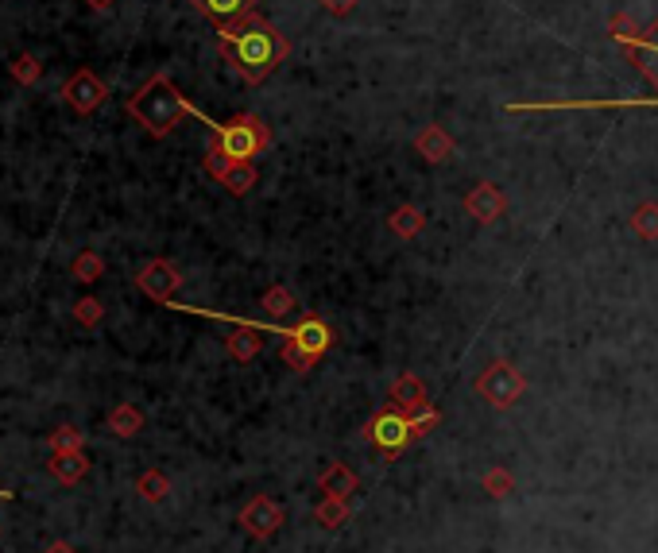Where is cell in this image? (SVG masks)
<instances>
[{
	"mask_svg": "<svg viewBox=\"0 0 658 553\" xmlns=\"http://www.w3.org/2000/svg\"><path fill=\"white\" fill-rule=\"evenodd\" d=\"M217 47H221L225 59L233 62V70L248 86L268 82L271 74L279 70V62H287V55H291L287 35L275 28L271 20H264L260 12H248V16H240L233 24H221L217 28Z\"/></svg>",
	"mask_w": 658,
	"mask_h": 553,
	"instance_id": "6da1fadb",
	"label": "cell"
},
{
	"mask_svg": "<svg viewBox=\"0 0 658 553\" xmlns=\"http://www.w3.org/2000/svg\"><path fill=\"white\" fill-rule=\"evenodd\" d=\"M124 109H128V117H136V124L155 136V140H163V136H171L175 128H179V120L186 113H194V117H202L194 105H186L182 101V93L175 89V82L167 78V74H155L148 78L144 86L136 89L128 101H124ZM206 124H213L210 117H202Z\"/></svg>",
	"mask_w": 658,
	"mask_h": 553,
	"instance_id": "7a4b0ae2",
	"label": "cell"
},
{
	"mask_svg": "<svg viewBox=\"0 0 658 553\" xmlns=\"http://www.w3.org/2000/svg\"><path fill=\"white\" fill-rule=\"evenodd\" d=\"M271 147V128L256 113H240L225 124H210V144L206 151L225 155L229 163H252Z\"/></svg>",
	"mask_w": 658,
	"mask_h": 553,
	"instance_id": "3957f363",
	"label": "cell"
},
{
	"mask_svg": "<svg viewBox=\"0 0 658 553\" xmlns=\"http://www.w3.org/2000/svg\"><path fill=\"white\" fill-rule=\"evenodd\" d=\"M283 337H287V341H283L279 356H283V364L295 368V372H310V368L333 349V329L318 318H299L291 329H283Z\"/></svg>",
	"mask_w": 658,
	"mask_h": 553,
	"instance_id": "277c9868",
	"label": "cell"
},
{
	"mask_svg": "<svg viewBox=\"0 0 658 553\" xmlns=\"http://www.w3.org/2000/svg\"><path fill=\"white\" fill-rule=\"evenodd\" d=\"M477 395L488 403V407L496 410H508L515 407L519 399H523V391H527V376L511 364V360H492L484 372L477 376Z\"/></svg>",
	"mask_w": 658,
	"mask_h": 553,
	"instance_id": "5b68a950",
	"label": "cell"
},
{
	"mask_svg": "<svg viewBox=\"0 0 658 553\" xmlns=\"http://www.w3.org/2000/svg\"><path fill=\"white\" fill-rule=\"evenodd\" d=\"M368 445L380 453V457H399L407 445H411V418L403 414V410H380V414H372V422H368Z\"/></svg>",
	"mask_w": 658,
	"mask_h": 553,
	"instance_id": "8992f818",
	"label": "cell"
},
{
	"mask_svg": "<svg viewBox=\"0 0 658 553\" xmlns=\"http://www.w3.org/2000/svg\"><path fill=\"white\" fill-rule=\"evenodd\" d=\"M237 523H240V530H244L248 538H256V542H271V538L283 530V523H287V511H283L271 495H252V499L240 507Z\"/></svg>",
	"mask_w": 658,
	"mask_h": 553,
	"instance_id": "52a82bcc",
	"label": "cell"
},
{
	"mask_svg": "<svg viewBox=\"0 0 658 553\" xmlns=\"http://www.w3.org/2000/svg\"><path fill=\"white\" fill-rule=\"evenodd\" d=\"M136 287L148 294L151 302L171 306L175 294L182 291V271L171 260H148L140 267V275H136Z\"/></svg>",
	"mask_w": 658,
	"mask_h": 553,
	"instance_id": "ba28073f",
	"label": "cell"
},
{
	"mask_svg": "<svg viewBox=\"0 0 658 553\" xmlns=\"http://www.w3.org/2000/svg\"><path fill=\"white\" fill-rule=\"evenodd\" d=\"M105 97H109V89H105V82H101L93 70H78V74L62 86V101H66L74 113H82V117H90L93 109H101Z\"/></svg>",
	"mask_w": 658,
	"mask_h": 553,
	"instance_id": "9c48e42d",
	"label": "cell"
},
{
	"mask_svg": "<svg viewBox=\"0 0 658 553\" xmlns=\"http://www.w3.org/2000/svg\"><path fill=\"white\" fill-rule=\"evenodd\" d=\"M558 109H658V97H631V101H515L508 113H558Z\"/></svg>",
	"mask_w": 658,
	"mask_h": 553,
	"instance_id": "30bf717a",
	"label": "cell"
},
{
	"mask_svg": "<svg viewBox=\"0 0 658 553\" xmlns=\"http://www.w3.org/2000/svg\"><path fill=\"white\" fill-rule=\"evenodd\" d=\"M465 213L477 221V225H496L504 213H508V198L496 182H477L469 194H465Z\"/></svg>",
	"mask_w": 658,
	"mask_h": 553,
	"instance_id": "8fae6325",
	"label": "cell"
},
{
	"mask_svg": "<svg viewBox=\"0 0 658 553\" xmlns=\"http://www.w3.org/2000/svg\"><path fill=\"white\" fill-rule=\"evenodd\" d=\"M624 55H628L631 66H635V70H639V74H643V78L658 89V20L643 31L631 47H624Z\"/></svg>",
	"mask_w": 658,
	"mask_h": 553,
	"instance_id": "7c38bea8",
	"label": "cell"
},
{
	"mask_svg": "<svg viewBox=\"0 0 658 553\" xmlns=\"http://www.w3.org/2000/svg\"><path fill=\"white\" fill-rule=\"evenodd\" d=\"M388 399H391V407L403 410V414H415V410H422L426 403H430L426 383H422V376H415V372H403V376L391 379Z\"/></svg>",
	"mask_w": 658,
	"mask_h": 553,
	"instance_id": "4fadbf2b",
	"label": "cell"
},
{
	"mask_svg": "<svg viewBox=\"0 0 658 553\" xmlns=\"http://www.w3.org/2000/svg\"><path fill=\"white\" fill-rule=\"evenodd\" d=\"M415 151H419L426 163L438 167V163H449V159H453L457 144H453V136H449L442 124H426L419 136H415Z\"/></svg>",
	"mask_w": 658,
	"mask_h": 553,
	"instance_id": "5bb4252c",
	"label": "cell"
},
{
	"mask_svg": "<svg viewBox=\"0 0 658 553\" xmlns=\"http://www.w3.org/2000/svg\"><path fill=\"white\" fill-rule=\"evenodd\" d=\"M51 476L66 484V488H74V484H82L86 480V472H90V457H86V449H70V453H51Z\"/></svg>",
	"mask_w": 658,
	"mask_h": 553,
	"instance_id": "9a60e30c",
	"label": "cell"
},
{
	"mask_svg": "<svg viewBox=\"0 0 658 553\" xmlns=\"http://www.w3.org/2000/svg\"><path fill=\"white\" fill-rule=\"evenodd\" d=\"M357 488H360V476L349 465H341V461H329L326 472L318 476V492L333 495V499H349Z\"/></svg>",
	"mask_w": 658,
	"mask_h": 553,
	"instance_id": "2e32d148",
	"label": "cell"
},
{
	"mask_svg": "<svg viewBox=\"0 0 658 553\" xmlns=\"http://www.w3.org/2000/svg\"><path fill=\"white\" fill-rule=\"evenodd\" d=\"M194 8L221 28V24H233V20H240V16L256 12V0H194Z\"/></svg>",
	"mask_w": 658,
	"mask_h": 553,
	"instance_id": "e0dca14e",
	"label": "cell"
},
{
	"mask_svg": "<svg viewBox=\"0 0 658 553\" xmlns=\"http://www.w3.org/2000/svg\"><path fill=\"white\" fill-rule=\"evenodd\" d=\"M144 430V410L132 407V403H117V407L109 410V434L120 437V441H132V437H140Z\"/></svg>",
	"mask_w": 658,
	"mask_h": 553,
	"instance_id": "ac0fdd59",
	"label": "cell"
},
{
	"mask_svg": "<svg viewBox=\"0 0 658 553\" xmlns=\"http://www.w3.org/2000/svg\"><path fill=\"white\" fill-rule=\"evenodd\" d=\"M388 229L399 236V240H411V236H419L422 229H426V213H422L419 205H399L388 217Z\"/></svg>",
	"mask_w": 658,
	"mask_h": 553,
	"instance_id": "d6986e66",
	"label": "cell"
},
{
	"mask_svg": "<svg viewBox=\"0 0 658 553\" xmlns=\"http://www.w3.org/2000/svg\"><path fill=\"white\" fill-rule=\"evenodd\" d=\"M260 310H264L268 318H275V321L295 318V314H299V298L287 291V287H279V283H275V287H268L264 298H260Z\"/></svg>",
	"mask_w": 658,
	"mask_h": 553,
	"instance_id": "ffe728a7",
	"label": "cell"
},
{
	"mask_svg": "<svg viewBox=\"0 0 658 553\" xmlns=\"http://www.w3.org/2000/svg\"><path fill=\"white\" fill-rule=\"evenodd\" d=\"M349 515H353L349 499H333V495H322L318 507H314V523L326 526V530H341V526L349 523Z\"/></svg>",
	"mask_w": 658,
	"mask_h": 553,
	"instance_id": "44dd1931",
	"label": "cell"
},
{
	"mask_svg": "<svg viewBox=\"0 0 658 553\" xmlns=\"http://www.w3.org/2000/svg\"><path fill=\"white\" fill-rule=\"evenodd\" d=\"M136 492L144 495L148 503H167V495H171V480H167V472H163V468H144V472L136 476Z\"/></svg>",
	"mask_w": 658,
	"mask_h": 553,
	"instance_id": "7402d4cb",
	"label": "cell"
},
{
	"mask_svg": "<svg viewBox=\"0 0 658 553\" xmlns=\"http://www.w3.org/2000/svg\"><path fill=\"white\" fill-rule=\"evenodd\" d=\"M260 182V171H256V163H233L225 175H221V186L233 194V198H244L252 186Z\"/></svg>",
	"mask_w": 658,
	"mask_h": 553,
	"instance_id": "603a6c76",
	"label": "cell"
},
{
	"mask_svg": "<svg viewBox=\"0 0 658 553\" xmlns=\"http://www.w3.org/2000/svg\"><path fill=\"white\" fill-rule=\"evenodd\" d=\"M105 275V260L93 252V248H82L74 260H70V279L74 283H97Z\"/></svg>",
	"mask_w": 658,
	"mask_h": 553,
	"instance_id": "cb8c5ba5",
	"label": "cell"
},
{
	"mask_svg": "<svg viewBox=\"0 0 658 553\" xmlns=\"http://www.w3.org/2000/svg\"><path fill=\"white\" fill-rule=\"evenodd\" d=\"M639 35H643V28L635 24V16H628V12H612V16H608V39L620 43V51L631 47Z\"/></svg>",
	"mask_w": 658,
	"mask_h": 553,
	"instance_id": "d4e9b609",
	"label": "cell"
},
{
	"mask_svg": "<svg viewBox=\"0 0 658 553\" xmlns=\"http://www.w3.org/2000/svg\"><path fill=\"white\" fill-rule=\"evenodd\" d=\"M480 488L492 495V499H508V495H515V476H511V468L492 465L480 476Z\"/></svg>",
	"mask_w": 658,
	"mask_h": 553,
	"instance_id": "484cf974",
	"label": "cell"
},
{
	"mask_svg": "<svg viewBox=\"0 0 658 553\" xmlns=\"http://www.w3.org/2000/svg\"><path fill=\"white\" fill-rule=\"evenodd\" d=\"M631 229L643 240H658V202H643L631 209Z\"/></svg>",
	"mask_w": 658,
	"mask_h": 553,
	"instance_id": "4316f807",
	"label": "cell"
},
{
	"mask_svg": "<svg viewBox=\"0 0 658 553\" xmlns=\"http://www.w3.org/2000/svg\"><path fill=\"white\" fill-rule=\"evenodd\" d=\"M8 74L20 82V86H39V78H43V66H39V59L35 55H20L16 62H8Z\"/></svg>",
	"mask_w": 658,
	"mask_h": 553,
	"instance_id": "83f0119b",
	"label": "cell"
},
{
	"mask_svg": "<svg viewBox=\"0 0 658 553\" xmlns=\"http://www.w3.org/2000/svg\"><path fill=\"white\" fill-rule=\"evenodd\" d=\"M101 318H105V306H101V298H93V294H82V298L74 302V321H78V325L93 329V325H101Z\"/></svg>",
	"mask_w": 658,
	"mask_h": 553,
	"instance_id": "f1b7e54d",
	"label": "cell"
},
{
	"mask_svg": "<svg viewBox=\"0 0 658 553\" xmlns=\"http://www.w3.org/2000/svg\"><path fill=\"white\" fill-rule=\"evenodd\" d=\"M51 453H70V449H86V434L78 426H59L55 434L47 437Z\"/></svg>",
	"mask_w": 658,
	"mask_h": 553,
	"instance_id": "f546056e",
	"label": "cell"
},
{
	"mask_svg": "<svg viewBox=\"0 0 658 553\" xmlns=\"http://www.w3.org/2000/svg\"><path fill=\"white\" fill-rule=\"evenodd\" d=\"M407 418H411V441L426 437L430 430H434V426H438V422H442V414L430 407V403H426L422 410H415V414H407Z\"/></svg>",
	"mask_w": 658,
	"mask_h": 553,
	"instance_id": "4dcf8cb0",
	"label": "cell"
},
{
	"mask_svg": "<svg viewBox=\"0 0 658 553\" xmlns=\"http://www.w3.org/2000/svg\"><path fill=\"white\" fill-rule=\"evenodd\" d=\"M318 4H322V8H326L329 16H349V12H353V8H357L360 0H318Z\"/></svg>",
	"mask_w": 658,
	"mask_h": 553,
	"instance_id": "1f68e13d",
	"label": "cell"
},
{
	"mask_svg": "<svg viewBox=\"0 0 658 553\" xmlns=\"http://www.w3.org/2000/svg\"><path fill=\"white\" fill-rule=\"evenodd\" d=\"M43 553H78V550H74L66 538H55V542H47V550H43Z\"/></svg>",
	"mask_w": 658,
	"mask_h": 553,
	"instance_id": "d6a6232c",
	"label": "cell"
},
{
	"mask_svg": "<svg viewBox=\"0 0 658 553\" xmlns=\"http://www.w3.org/2000/svg\"><path fill=\"white\" fill-rule=\"evenodd\" d=\"M86 4H90L93 12H109V8L117 4V0H86Z\"/></svg>",
	"mask_w": 658,
	"mask_h": 553,
	"instance_id": "836d02e7",
	"label": "cell"
},
{
	"mask_svg": "<svg viewBox=\"0 0 658 553\" xmlns=\"http://www.w3.org/2000/svg\"><path fill=\"white\" fill-rule=\"evenodd\" d=\"M0 499H16V492H8V488H0Z\"/></svg>",
	"mask_w": 658,
	"mask_h": 553,
	"instance_id": "e575fe53",
	"label": "cell"
}]
</instances>
